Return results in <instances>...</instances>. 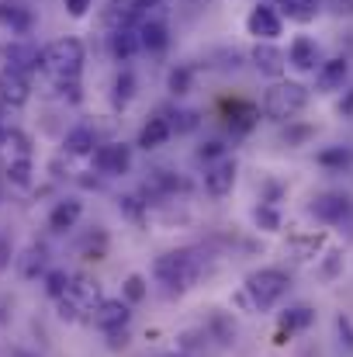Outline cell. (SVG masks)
<instances>
[{
    "label": "cell",
    "mask_w": 353,
    "mask_h": 357,
    "mask_svg": "<svg viewBox=\"0 0 353 357\" xmlns=\"http://www.w3.org/2000/svg\"><path fill=\"white\" fill-rule=\"evenodd\" d=\"M274 3H281L291 17H298V21H308V17H315V10H319V0H274Z\"/></svg>",
    "instance_id": "obj_30"
},
{
    "label": "cell",
    "mask_w": 353,
    "mask_h": 357,
    "mask_svg": "<svg viewBox=\"0 0 353 357\" xmlns=\"http://www.w3.org/2000/svg\"><path fill=\"white\" fill-rule=\"evenodd\" d=\"M7 357H35V354H28V351H10Z\"/></svg>",
    "instance_id": "obj_40"
},
{
    "label": "cell",
    "mask_w": 353,
    "mask_h": 357,
    "mask_svg": "<svg viewBox=\"0 0 353 357\" xmlns=\"http://www.w3.org/2000/svg\"><path fill=\"white\" fill-rule=\"evenodd\" d=\"M118 208H121L125 215H132V219H139V215H142V202H139V198H132V195H125V198L118 202Z\"/></svg>",
    "instance_id": "obj_36"
},
{
    "label": "cell",
    "mask_w": 353,
    "mask_h": 357,
    "mask_svg": "<svg viewBox=\"0 0 353 357\" xmlns=\"http://www.w3.org/2000/svg\"><path fill=\"white\" fill-rule=\"evenodd\" d=\"M146 295H149L146 278H142V274H128L125 284H121V298H125L128 305H139V302H146Z\"/></svg>",
    "instance_id": "obj_25"
},
{
    "label": "cell",
    "mask_w": 353,
    "mask_h": 357,
    "mask_svg": "<svg viewBox=\"0 0 353 357\" xmlns=\"http://www.w3.org/2000/svg\"><path fill=\"white\" fill-rule=\"evenodd\" d=\"M340 264H343V253H340V250H333V253H329V260H326V267H322V278H326V281H329V278H336Z\"/></svg>",
    "instance_id": "obj_37"
},
{
    "label": "cell",
    "mask_w": 353,
    "mask_h": 357,
    "mask_svg": "<svg viewBox=\"0 0 353 357\" xmlns=\"http://www.w3.org/2000/svg\"><path fill=\"white\" fill-rule=\"evenodd\" d=\"M14 264H17V274H21L24 281H35L38 274H45V246H42V243H31Z\"/></svg>",
    "instance_id": "obj_21"
},
{
    "label": "cell",
    "mask_w": 353,
    "mask_h": 357,
    "mask_svg": "<svg viewBox=\"0 0 353 357\" xmlns=\"http://www.w3.org/2000/svg\"><path fill=\"white\" fill-rule=\"evenodd\" d=\"M108 38H111V56L118 63H128L139 52V28H118Z\"/></svg>",
    "instance_id": "obj_23"
},
{
    "label": "cell",
    "mask_w": 353,
    "mask_h": 357,
    "mask_svg": "<svg viewBox=\"0 0 353 357\" xmlns=\"http://www.w3.org/2000/svg\"><path fill=\"white\" fill-rule=\"evenodd\" d=\"M246 28H249V35H256L260 42H274V38L284 31V21H281V14H277L274 7L260 3V7H253V10H249Z\"/></svg>",
    "instance_id": "obj_9"
},
{
    "label": "cell",
    "mask_w": 353,
    "mask_h": 357,
    "mask_svg": "<svg viewBox=\"0 0 353 357\" xmlns=\"http://www.w3.org/2000/svg\"><path fill=\"white\" fill-rule=\"evenodd\" d=\"M336 330H340V340L347 344V351H353V319L350 316H336Z\"/></svg>",
    "instance_id": "obj_35"
},
{
    "label": "cell",
    "mask_w": 353,
    "mask_h": 357,
    "mask_svg": "<svg viewBox=\"0 0 353 357\" xmlns=\"http://www.w3.org/2000/svg\"><path fill=\"white\" fill-rule=\"evenodd\" d=\"M101 302V288L97 284H91V281H73L70 284V291L63 295V298H56V305H59V319H84V316H91L94 312V305Z\"/></svg>",
    "instance_id": "obj_5"
},
{
    "label": "cell",
    "mask_w": 353,
    "mask_h": 357,
    "mask_svg": "<svg viewBox=\"0 0 353 357\" xmlns=\"http://www.w3.org/2000/svg\"><path fill=\"white\" fill-rule=\"evenodd\" d=\"M66 153L70 156H94V146H97V135H94V128L91 125H77V128H70L66 132Z\"/></svg>",
    "instance_id": "obj_20"
},
{
    "label": "cell",
    "mask_w": 353,
    "mask_h": 357,
    "mask_svg": "<svg viewBox=\"0 0 353 357\" xmlns=\"http://www.w3.org/2000/svg\"><path fill=\"white\" fill-rule=\"evenodd\" d=\"M132 98H135V73H132V70H121L115 77V105L125 108Z\"/></svg>",
    "instance_id": "obj_28"
},
{
    "label": "cell",
    "mask_w": 353,
    "mask_h": 357,
    "mask_svg": "<svg viewBox=\"0 0 353 357\" xmlns=\"http://www.w3.org/2000/svg\"><path fill=\"white\" fill-rule=\"evenodd\" d=\"M253 222H256L263 233H277V229H281V215H277V208H274V205H263V202L253 208Z\"/></svg>",
    "instance_id": "obj_29"
},
{
    "label": "cell",
    "mask_w": 353,
    "mask_h": 357,
    "mask_svg": "<svg viewBox=\"0 0 353 357\" xmlns=\"http://www.w3.org/2000/svg\"><path fill=\"white\" fill-rule=\"evenodd\" d=\"M28 98H31V84H28V77L17 73V70H10V66H3V70H0V105H7V108H21Z\"/></svg>",
    "instance_id": "obj_11"
},
{
    "label": "cell",
    "mask_w": 353,
    "mask_h": 357,
    "mask_svg": "<svg viewBox=\"0 0 353 357\" xmlns=\"http://www.w3.org/2000/svg\"><path fill=\"white\" fill-rule=\"evenodd\" d=\"M0 24L10 31V35H28L35 17H31V7L21 3V0H0Z\"/></svg>",
    "instance_id": "obj_13"
},
{
    "label": "cell",
    "mask_w": 353,
    "mask_h": 357,
    "mask_svg": "<svg viewBox=\"0 0 353 357\" xmlns=\"http://www.w3.org/2000/svg\"><path fill=\"white\" fill-rule=\"evenodd\" d=\"M3 56H7V66L17 70V73H24V77L42 66V49H38L35 42H28V38H14V42L3 49Z\"/></svg>",
    "instance_id": "obj_10"
},
{
    "label": "cell",
    "mask_w": 353,
    "mask_h": 357,
    "mask_svg": "<svg viewBox=\"0 0 353 357\" xmlns=\"http://www.w3.org/2000/svg\"><path fill=\"white\" fill-rule=\"evenodd\" d=\"M66 3V10L73 14V17H84L87 10H91V0H63Z\"/></svg>",
    "instance_id": "obj_38"
},
{
    "label": "cell",
    "mask_w": 353,
    "mask_h": 357,
    "mask_svg": "<svg viewBox=\"0 0 353 357\" xmlns=\"http://www.w3.org/2000/svg\"><path fill=\"white\" fill-rule=\"evenodd\" d=\"M235 160L233 156H222V160H215L208 170H205V191L212 195V198H226V195H233L235 188Z\"/></svg>",
    "instance_id": "obj_8"
},
{
    "label": "cell",
    "mask_w": 353,
    "mask_h": 357,
    "mask_svg": "<svg viewBox=\"0 0 353 357\" xmlns=\"http://www.w3.org/2000/svg\"><path fill=\"white\" fill-rule=\"evenodd\" d=\"M84 42L66 35V38H56L42 49V70H49L59 84H73L84 70Z\"/></svg>",
    "instance_id": "obj_3"
},
{
    "label": "cell",
    "mask_w": 353,
    "mask_h": 357,
    "mask_svg": "<svg viewBox=\"0 0 353 357\" xmlns=\"http://www.w3.org/2000/svg\"><path fill=\"white\" fill-rule=\"evenodd\" d=\"M319 163H322V167H350L353 153L343 149V146H333V149H322V153H319Z\"/></svg>",
    "instance_id": "obj_31"
},
{
    "label": "cell",
    "mask_w": 353,
    "mask_h": 357,
    "mask_svg": "<svg viewBox=\"0 0 353 357\" xmlns=\"http://www.w3.org/2000/svg\"><path fill=\"white\" fill-rule=\"evenodd\" d=\"M288 288H291L288 271H281V267H260V271L246 274L242 295L249 298V305H253L256 312H267V309H274V305L288 295Z\"/></svg>",
    "instance_id": "obj_2"
},
{
    "label": "cell",
    "mask_w": 353,
    "mask_h": 357,
    "mask_svg": "<svg viewBox=\"0 0 353 357\" xmlns=\"http://www.w3.org/2000/svg\"><path fill=\"white\" fill-rule=\"evenodd\" d=\"M10 264V243H7V236L0 233V271Z\"/></svg>",
    "instance_id": "obj_39"
},
{
    "label": "cell",
    "mask_w": 353,
    "mask_h": 357,
    "mask_svg": "<svg viewBox=\"0 0 353 357\" xmlns=\"http://www.w3.org/2000/svg\"><path fill=\"white\" fill-rule=\"evenodd\" d=\"M94 167H97V174H104V177L128 174V170H132V146H125V142L97 146V149H94Z\"/></svg>",
    "instance_id": "obj_7"
},
{
    "label": "cell",
    "mask_w": 353,
    "mask_h": 357,
    "mask_svg": "<svg viewBox=\"0 0 353 357\" xmlns=\"http://www.w3.org/2000/svg\"><path fill=\"white\" fill-rule=\"evenodd\" d=\"M201 274V257L198 250H170V253H159L152 260V278L170 288V291H180V288H191V281Z\"/></svg>",
    "instance_id": "obj_1"
},
{
    "label": "cell",
    "mask_w": 353,
    "mask_h": 357,
    "mask_svg": "<svg viewBox=\"0 0 353 357\" xmlns=\"http://www.w3.org/2000/svg\"><path fill=\"white\" fill-rule=\"evenodd\" d=\"M7 181H10L14 188H28V184H31V160H28V156H14V160L7 163Z\"/></svg>",
    "instance_id": "obj_26"
},
{
    "label": "cell",
    "mask_w": 353,
    "mask_h": 357,
    "mask_svg": "<svg viewBox=\"0 0 353 357\" xmlns=\"http://www.w3.org/2000/svg\"><path fill=\"white\" fill-rule=\"evenodd\" d=\"M347 73H350V66H347V59H326L322 66H319V77H315V87L319 91H340L343 87V80H347Z\"/></svg>",
    "instance_id": "obj_19"
},
{
    "label": "cell",
    "mask_w": 353,
    "mask_h": 357,
    "mask_svg": "<svg viewBox=\"0 0 353 357\" xmlns=\"http://www.w3.org/2000/svg\"><path fill=\"white\" fill-rule=\"evenodd\" d=\"M350 208H353V198L350 195H340V191L319 195V198L312 202V215L322 219V222H343Z\"/></svg>",
    "instance_id": "obj_12"
},
{
    "label": "cell",
    "mask_w": 353,
    "mask_h": 357,
    "mask_svg": "<svg viewBox=\"0 0 353 357\" xmlns=\"http://www.w3.org/2000/svg\"><path fill=\"white\" fill-rule=\"evenodd\" d=\"M173 119H177V121H170L173 132H194V128H198V115H194V112H177Z\"/></svg>",
    "instance_id": "obj_34"
},
{
    "label": "cell",
    "mask_w": 353,
    "mask_h": 357,
    "mask_svg": "<svg viewBox=\"0 0 353 357\" xmlns=\"http://www.w3.org/2000/svg\"><path fill=\"white\" fill-rule=\"evenodd\" d=\"M70 284H73V278L66 274V271H45V295L49 298H63L66 291H70Z\"/></svg>",
    "instance_id": "obj_27"
},
{
    "label": "cell",
    "mask_w": 353,
    "mask_h": 357,
    "mask_svg": "<svg viewBox=\"0 0 353 357\" xmlns=\"http://www.w3.org/2000/svg\"><path fill=\"white\" fill-rule=\"evenodd\" d=\"M80 219H84V202H80V198H63V202H56V208L49 212V229H52V233H66V229H73Z\"/></svg>",
    "instance_id": "obj_14"
},
{
    "label": "cell",
    "mask_w": 353,
    "mask_h": 357,
    "mask_svg": "<svg viewBox=\"0 0 353 357\" xmlns=\"http://www.w3.org/2000/svg\"><path fill=\"white\" fill-rule=\"evenodd\" d=\"M288 56L277 49V45H270V42H256V49H253V63H256V70L260 73H267V77H281L284 73V63Z\"/></svg>",
    "instance_id": "obj_16"
},
{
    "label": "cell",
    "mask_w": 353,
    "mask_h": 357,
    "mask_svg": "<svg viewBox=\"0 0 353 357\" xmlns=\"http://www.w3.org/2000/svg\"><path fill=\"white\" fill-rule=\"evenodd\" d=\"M288 59H291V66H298V70H315V63H319V45H315L308 35H298V38L291 42Z\"/></svg>",
    "instance_id": "obj_22"
},
{
    "label": "cell",
    "mask_w": 353,
    "mask_h": 357,
    "mask_svg": "<svg viewBox=\"0 0 353 357\" xmlns=\"http://www.w3.org/2000/svg\"><path fill=\"white\" fill-rule=\"evenodd\" d=\"M191 91V66H173L170 70V94H187Z\"/></svg>",
    "instance_id": "obj_32"
},
{
    "label": "cell",
    "mask_w": 353,
    "mask_h": 357,
    "mask_svg": "<svg viewBox=\"0 0 353 357\" xmlns=\"http://www.w3.org/2000/svg\"><path fill=\"white\" fill-rule=\"evenodd\" d=\"M305 105H308V91L295 80H277L263 94V115L274 121H291L295 115H301Z\"/></svg>",
    "instance_id": "obj_4"
},
{
    "label": "cell",
    "mask_w": 353,
    "mask_h": 357,
    "mask_svg": "<svg viewBox=\"0 0 353 357\" xmlns=\"http://www.w3.org/2000/svg\"><path fill=\"white\" fill-rule=\"evenodd\" d=\"M170 135H173L170 121L163 119V115H156V119H149L146 125H142V132H139V142H135V146L149 153V149H159V146H163Z\"/></svg>",
    "instance_id": "obj_18"
},
{
    "label": "cell",
    "mask_w": 353,
    "mask_h": 357,
    "mask_svg": "<svg viewBox=\"0 0 353 357\" xmlns=\"http://www.w3.org/2000/svg\"><path fill=\"white\" fill-rule=\"evenodd\" d=\"M312 323H315V312H312L308 305L284 309V312H281V330H277V340H274V344H288V337H291V333H298V330H308Z\"/></svg>",
    "instance_id": "obj_15"
},
{
    "label": "cell",
    "mask_w": 353,
    "mask_h": 357,
    "mask_svg": "<svg viewBox=\"0 0 353 357\" xmlns=\"http://www.w3.org/2000/svg\"><path fill=\"white\" fill-rule=\"evenodd\" d=\"M226 115H229V128L233 132H249L256 119H260V112L249 105V101H233V105H226Z\"/></svg>",
    "instance_id": "obj_24"
},
{
    "label": "cell",
    "mask_w": 353,
    "mask_h": 357,
    "mask_svg": "<svg viewBox=\"0 0 353 357\" xmlns=\"http://www.w3.org/2000/svg\"><path fill=\"white\" fill-rule=\"evenodd\" d=\"M166 45H170V31H166V24H163L159 17L139 24V49H146V52H163Z\"/></svg>",
    "instance_id": "obj_17"
},
{
    "label": "cell",
    "mask_w": 353,
    "mask_h": 357,
    "mask_svg": "<svg viewBox=\"0 0 353 357\" xmlns=\"http://www.w3.org/2000/svg\"><path fill=\"white\" fill-rule=\"evenodd\" d=\"M87 319H91L94 330H101L108 337H118V333H125V326L132 319V305L125 298H101Z\"/></svg>",
    "instance_id": "obj_6"
},
{
    "label": "cell",
    "mask_w": 353,
    "mask_h": 357,
    "mask_svg": "<svg viewBox=\"0 0 353 357\" xmlns=\"http://www.w3.org/2000/svg\"><path fill=\"white\" fill-rule=\"evenodd\" d=\"M226 156V142H219V139H212V142H205L201 149H198V160H222Z\"/></svg>",
    "instance_id": "obj_33"
}]
</instances>
